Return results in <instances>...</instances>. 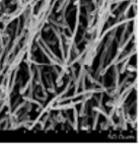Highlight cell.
I'll list each match as a JSON object with an SVG mask.
<instances>
[{
  "mask_svg": "<svg viewBox=\"0 0 139 148\" xmlns=\"http://www.w3.org/2000/svg\"><path fill=\"white\" fill-rule=\"evenodd\" d=\"M133 36H134V35H133V33H132V34H130V35L128 36V38H127V39L125 40V41L123 42V43L121 44V45H119V47H118V51L123 52L125 49H126V47L129 45V43H130V42H131V40L133 39Z\"/></svg>",
  "mask_w": 139,
  "mask_h": 148,
  "instance_id": "2",
  "label": "cell"
},
{
  "mask_svg": "<svg viewBox=\"0 0 139 148\" xmlns=\"http://www.w3.org/2000/svg\"><path fill=\"white\" fill-rule=\"evenodd\" d=\"M127 29H128V25H125L124 29L122 31V34H121V38H120V45L125 41V37H126V33H127Z\"/></svg>",
  "mask_w": 139,
  "mask_h": 148,
  "instance_id": "3",
  "label": "cell"
},
{
  "mask_svg": "<svg viewBox=\"0 0 139 148\" xmlns=\"http://www.w3.org/2000/svg\"><path fill=\"white\" fill-rule=\"evenodd\" d=\"M92 3H94V6H96V5H98V0H92Z\"/></svg>",
  "mask_w": 139,
  "mask_h": 148,
  "instance_id": "5",
  "label": "cell"
},
{
  "mask_svg": "<svg viewBox=\"0 0 139 148\" xmlns=\"http://www.w3.org/2000/svg\"><path fill=\"white\" fill-rule=\"evenodd\" d=\"M132 89H133V86L131 85V86L126 87L123 91H121L120 95H119V97L114 101V107L115 108H120L121 106H122V103L125 101V99H127V97L131 93Z\"/></svg>",
  "mask_w": 139,
  "mask_h": 148,
  "instance_id": "1",
  "label": "cell"
},
{
  "mask_svg": "<svg viewBox=\"0 0 139 148\" xmlns=\"http://www.w3.org/2000/svg\"><path fill=\"white\" fill-rule=\"evenodd\" d=\"M124 111H121V114H120V125H123V128H126V126H125V124H126V122H125V117H124Z\"/></svg>",
  "mask_w": 139,
  "mask_h": 148,
  "instance_id": "4",
  "label": "cell"
},
{
  "mask_svg": "<svg viewBox=\"0 0 139 148\" xmlns=\"http://www.w3.org/2000/svg\"><path fill=\"white\" fill-rule=\"evenodd\" d=\"M128 70H131V71H135V68L133 66H130V68H128Z\"/></svg>",
  "mask_w": 139,
  "mask_h": 148,
  "instance_id": "6",
  "label": "cell"
}]
</instances>
